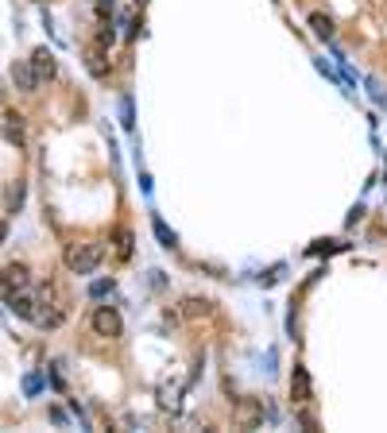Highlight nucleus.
I'll return each mask as SVG.
<instances>
[{
	"mask_svg": "<svg viewBox=\"0 0 387 433\" xmlns=\"http://www.w3.org/2000/svg\"><path fill=\"white\" fill-rule=\"evenodd\" d=\"M97 43H101V47H109V43H112V28H101V35H97Z\"/></svg>",
	"mask_w": 387,
	"mask_h": 433,
	"instance_id": "aec40b11",
	"label": "nucleus"
},
{
	"mask_svg": "<svg viewBox=\"0 0 387 433\" xmlns=\"http://www.w3.org/2000/svg\"><path fill=\"white\" fill-rule=\"evenodd\" d=\"M4 236H8V225H4V220H0V244H4Z\"/></svg>",
	"mask_w": 387,
	"mask_h": 433,
	"instance_id": "412c9836",
	"label": "nucleus"
},
{
	"mask_svg": "<svg viewBox=\"0 0 387 433\" xmlns=\"http://www.w3.org/2000/svg\"><path fill=\"white\" fill-rule=\"evenodd\" d=\"M12 81H16V89H23V93H31V89L39 85L35 70H31V59L28 62H16V66H12Z\"/></svg>",
	"mask_w": 387,
	"mask_h": 433,
	"instance_id": "6e6552de",
	"label": "nucleus"
},
{
	"mask_svg": "<svg viewBox=\"0 0 387 433\" xmlns=\"http://www.w3.org/2000/svg\"><path fill=\"white\" fill-rule=\"evenodd\" d=\"M155 236H159V244H163V248H175V232H171V228L163 225L159 217H155Z\"/></svg>",
	"mask_w": 387,
	"mask_h": 433,
	"instance_id": "f3484780",
	"label": "nucleus"
},
{
	"mask_svg": "<svg viewBox=\"0 0 387 433\" xmlns=\"http://www.w3.org/2000/svg\"><path fill=\"white\" fill-rule=\"evenodd\" d=\"M0 132H4V140L12 143V147H23V143H28V132H23V117H16V112H8V117H4Z\"/></svg>",
	"mask_w": 387,
	"mask_h": 433,
	"instance_id": "0eeeda50",
	"label": "nucleus"
},
{
	"mask_svg": "<svg viewBox=\"0 0 387 433\" xmlns=\"http://www.w3.org/2000/svg\"><path fill=\"white\" fill-rule=\"evenodd\" d=\"M28 279H31V271L23 263H8L4 271H0V290H4V298L16 290H28Z\"/></svg>",
	"mask_w": 387,
	"mask_h": 433,
	"instance_id": "20e7f679",
	"label": "nucleus"
},
{
	"mask_svg": "<svg viewBox=\"0 0 387 433\" xmlns=\"http://www.w3.org/2000/svg\"><path fill=\"white\" fill-rule=\"evenodd\" d=\"M310 28H314V35H322V39L333 35V23H329V16H322V12L310 16Z\"/></svg>",
	"mask_w": 387,
	"mask_h": 433,
	"instance_id": "4468645a",
	"label": "nucleus"
},
{
	"mask_svg": "<svg viewBox=\"0 0 387 433\" xmlns=\"http://www.w3.org/2000/svg\"><path fill=\"white\" fill-rule=\"evenodd\" d=\"M236 422H241L244 429L260 426V422H263V406H260V403H241V410H236Z\"/></svg>",
	"mask_w": 387,
	"mask_h": 433,
	"instance_id": "9b49d317",
	"label": "nucleus"
},
{
	"mask_svg": "<svg viewBox=\"0 0 387 433\" xmlns=\"http://www.w3.org/2000/svg\"><path fill=\"white\" fill-rule=\"evenodd\" d=\"M31 70H35L39 81H51L54 73H59V62H54V54L47 51V47H35V51H31Z\"/></svg>",
	"mask_w": 387,
	"mask_h": 433,
	"instance_id": "423d86ee",
	"label": "nucleus"
},
{
	"mask_svg": "<svg viewBox=\"0 0 387 433\" xmlns=\"http://www.w3.org/2000/svg\"><path fill=\"white\" fill-rule=\"evenodd\" d=\"M93 333L97 337H120V333H125V321H120V314L112 306H97L93 309Z\"/></svg>",
	"mask_w": 387,
	"mask_h": 433,
	"instance_id": "7ed1b4c3",
	"label": "nucleus"
},
{
	"mask_svg": "<svg viewBox=\"0 0 387 433\" xmlns=\"http://www.w3.org/2000/svg\"><path fill=\"white\" fill-rule=\"evenodd\" d=\"M117 256L120 259L132 256V232H128V228H120V232H117Z\"/></svg>",
	"mask_w": 387,
	"mask_h": 433,
	"instance_id": "dca6fc26",
	"label": "nucleus"
},
{
	"mask_svg": "<svg viewBox=\"0 0 387 433\" xmlns=\"http://www.w3.org/2000/svg\"><path fill=\"white\" fill-rule=\"evenodd\" d=\"M178 391H183V387H159V406H163V410H178V406H183Z\"/></svg>",
	"mask_w": 387,
	"mask_h": 433,
	"instance_id": "f8f14e48",
	"label": "nucleus"
},
{
	"mask_svg": "<svg viewBox=\"0 0 387 433\" xmlns=\"http://www.w3.org/2000/svg\"><path fill=\"white\" fill-rule=\"evenodd\" d=\"M86 70L93 73V78H109V59H105L101 43H97V47H89V51H86Z\"/></svg>",
	"mask_w": 387,
	"mask_h": 433,
	"instance_id": "1a4fd4ad",
	"label": "nucleus"
},
{
	"mask_svg": "<svg viewBox=\"0 0 387 433\" xmlns=\"http://www.w3.org/2000/svg\"><path fill=\"white\" fill-rule=\"evenodd\" d=\"M101 256H105L101 244H70V248H66V267H70L74 275H93Z\"/></svg>",
	"mask_w": 387,
	"mask_h": 433,
	"instance_id": "f257e3e1",
	"label": "nucleus"
},
{
	"mask_svg": "<svg viewBox=\"0 0 387 433\" xmlns=\"http://www.w3.org/2000/svg\"><path fill=\"white\" fill-rule=\"evenodd\" d=\"M183 314L186 317H205V314H209V302H205V298H186L183 302Z\"/></svg>",
	"mask_w": 387,
	"mask_h": 433,
	"instance_id": "ddd939ff",
	"label": "nucleus"
},
{
	"mask_svg": "<svg viewBox=\"0 0 387 433\" xmlns=\"http://www.w3.org/2000/svg\"><path fill=\"white\" fill-rule=\"evenodd\" d=\"M39 306H47V309H39L35 325H43V329H54V325H62V317H66V298H62L54 287H43V290H39Z\"/></svg>",
	"mask_w": 387,
	"mask_h": 433,
	"instance_id": "f03ea898",
	"label": "nucleus"
},
{
	"mask_svg": "<svg viewBox=\"0 0 387 433\" xmlns=\"http://www.w3.org/2000/svg\"><path fill=\"white\" fill-rule=\"evenodd\" d=\"M291 398H294V403H310V375H306V367H294V375H291Z\"/></svg>",
	"mask_w": 387,
	"mask_h": 433,
	"instance_id": "9d476101",
	"label": "nucleus"
},
{
	"mask_svg": "<svg viewBox=\"0 0 387 433\" xmlns=\"http://www.w3.org/2000/svg\"><path fill=\"white\" fill-rule=\"evenodd\" d=\"M109 290H112V283H105V279L89 287V294H93V298H105V294H109Z\"/></svg>",
	"mask_w": 387,
	"mask_h": 433,
	"instance_id": "a211bd4d",
	"label": "nucleus"
},
{
	"mask_svg": "<svg viewBox=\"0 0 387 433\" xmlns=\"http://www.w3.org/2000/svg\"><path fill=\"white\" fill-rule=\"evenodd\" d=\"M8 309H12L16 317H23V321H35L39 317V298H31L28 290H16V294H8Z\"/></svg>",
	"mask_w": 387,
	"mask_h": 433,
	"instance_id": "39448f33",
	"label": "nucleus"
},
{
	"mask_svg": "<svg viewBox=\"0 0 387 433\" xmlns=\"http://www.w3.org/2000/svg\"><path fill=\"white\" fill-rule=\"evenodd\" d=\"M4 206H8V209H20V206H23V182H12V186L4 190Z\"/></svg>",
	"mask_w": 387,
	"mask_h": 433,
	"instance_id": "2eb2a0df",
	"label": "nucleus"
},
{
	"mask_svg": "<svg viewBox=\"0 0 387 433\" xmlns=\"http://www.w3.org/2000/svg\"><path fill=\"white\" fill-rule=\"evenodd\" d=\"M23 391H28V395H35V391H39V375H28V379H23Z\"/></svg>",
	"mask_w": 387,
	"mask_h": 433,
	"instance_id": "6ab92c4d",
	"label": "nucleus"
}]
</instances>
